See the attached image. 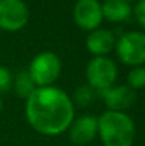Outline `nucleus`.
Segmentation results:
<instances>
[{
	"instance_id": "1",
	"label": "nucleus",
	"mask_w": 145,
	"mask_h": 146,
	"mask_svg": "<svg viewBox=\"0 0 145 146\" xmlns=\"http://www.w3.org/2000/svg\"><path fill=\"white\" fill-rule=\"evenodd\" d=\"M74 104L63 90L51 85L36 88L26 99L29 125L44 136L64 133L74 119Z\"/></svg>"
},
{
	"instance_id": "2",
	"label": "nucleus",
	"mask_w": 145,
	"mask_h": 146,
	"mask_svg": "<svg viewBox=\"0 0 145 146\" xmlns=\"http://www.w3.org/2000/svg\"><path fill=\"white\" fill-rule=\"evenodd\" d=\"M98 136L104 146H132L135 123L125 112L105 111L98 118Z\"/></svg>"
},
{
	"instance_id": "3",
	"label": "nucleus",
	"mask_w": 145,
	"mask_h": 146,
	"mask_svg": "<svg viewBox=\"0 0 145 146\" xmlns=\"http://www.w3.org/2000/svg\"><path fill=\"white\" fill-rule=\"evenodd\" d=\"M61 60L60 57L53 51H43L37 54L30 65H29V74L37 88L51 87L61 74Z\"/></svg>"
},
{
	"instance_id": "4",
	"label": "nucleus",
	"mask_w": 145,
	"mask_h": 146,
	"mask_svg": "<svg viewBox=\"0 0 145 146\" xmlns=\"http://www.w3.org/2000/svg\"><path fill=\"white\" fill-rule=\"evenodd\" d=\"M115 52L118 60L130 67H142L145 64V33L127 31L115 43Z\"/></svg>"
},
{
	"instance_id": "5",
	"label": "nucleus",
	"mask_w": 145,
	"mask_h": 146,
	"mask_svg": "<svg viewBox=\"0 0 145 146\" xmlns=\"http://www.w3.org/2000/svg\"><path fill=\"white\" fill-rule=\"evenodd\" d=\"M118 77L115 62L108 57H94L86 68L87 84L93 87L98 94L114 87Z\"/></svg>"
},
{
	"instance_id": "6",
	"label": "nucleus",
	"mask_w": 145,
	"mask_h": 146,
	"mask_svg": "<svg viewBox=\"0 0 145 146\" xmlns=\"http://www.w3.org/2000/svg\"><path fill=\"white\" fill-rule=\"evenodd\" d=\"M29 7L23 0H0V30L14 33L29 21Z\"/></svg>"
},
{
	"instance_id": "7",
	"label": "nucleus",
	"mask_w": 145,
	"mask_h": 146,
	"mask_svg": "<svg viewBox=\"0 0 145 146\" xmlns=\"http://www.w3.org/2000/svg\"><path fill=\"white\" fill-rule=\"evenodd\" d=\"M74 23L86 31H94L100 29L104 17L101 3L98 0H77L73 9Z\"/></svg>"
},
{
	"instance_id": "8",
	"label": "nucleus",
	"mask_w": 145,
	"mask_h": 146,
	"mask_svg": "<svg viewBox=\"0 0 145 146\" xmlns=\"http://www.w3.org/2000/svg\"><path fill=\"white\" fill-rule=\"evenodd\" d=\"M98 135V118L94 115H83L74 118L70 128L68 136L70 141L76 145H87L93 142Z\"/></svg>"
},
{
	"instance_id": "9",
	"label": "nucleus",
	"mask_w": 145,
	"mask_h": 146,
	"mask_svg": "<svg viewBox=\"0 0 145 146\" xmlns=\"http://www.w3.org/2000/svg\"><path fill=\"white\" fill-rule=\"evenodd\" d=\"M100 95L102 97L108 111L115 112H124L125 109L131 108L137 99L135 91L128 85H114Z\"/></svg>"
},
{
	"instance_id": "10",
	"label": "nucleus",
	"mask_w": 145,
	"mask_h": 146,
	"mask_svg": "<svg viewBox=\"0 0 145 146\" xmlns=\"http://www.w3.org/2000/svg\"><path fill=\"white\" fill-rule=\"evenodd\" d=\"M115 34L107 29H97L90 31L86 40L87 50L96 57H105L115 48Z\"/></svg>"
},
{
	"instance_id": "11",
	"label": "nucleus",
	"mask_w": 145,
	"mask_h": 146,
	"mask_svg": "<svg viewBox=\"0 0 145 146\" xmlns=\"http://www.w3.org/2000/svg\"><path fill=\"white\" fill-rule=\"evenodd\" d=\"M102 17L111 23L127 21L132 16V7L124 0H104L101 3Z\"/></svg>"
},
{
	"instance_id": "12",
	"label": "nucleus",
	"mask_w": 145,
	"mask_h": 146,
	"mask_svg": "<svg viewBox=\"0 0 145 146\" xmlns=\"http://www.w3.org/2000/svg\"><path fill=\"white\" fill-rule=\"evenodd\" d=\"M13 85H14V91H16L17 97L24 98V99H27L34 92V90L37 88L34 85V82H33V80H31V77H30L27 70L17 72V75H16V78L13 81Z\"/></svg>"
},
{
	"instance_id": "13",
	"label": "nucleus",
	"mask_w": 145,
	"mask_h": 146,
	"mask_svg": "<svg viewBox=\"0 0 145 146\" xmlns=\"http://www.w3.org/2000/svg\"><path fill=\"white\" fill-rule=\"evenodd\" d=\"M97 92L93 87H90L88 84H84V85H80L76 91H74V97H73V104L74 105H78L81 108H86V106H90L94 101H96Z\"/></svg>"
},
{
	"instance_id": "14",
	"label": "nucleus",
	"mask_w": 145,
	"mask_h": 146,
	"mask_svg": "<svg viewBox=\"0 0 145 146\" xmlns=\"http://www.w3.org/2000/svg\"><path fill=\"white\" fill-rule=\"evenodd\" d=\"M127 82L128 87L135 90H142L145 88V67H134L128 75H127Z\"/></svg>"
},
{
	"instance_id": "15",
	"label": "nucleus",
	"mask_w": 145,
	"mask_h": 146,
	"mask_svg": "<svg viewBox=\"0 0 145 146\" xmlns=\"http://www.w3.org/2000/svg\"><path fill=\"white\" fill-rule=\"evenodd\" d=\"M11 84H13V77L10 70L4 65H0V92L7 91L11 87Z\"/></svg>"
},
{
	"instance_id": "16",
	"label": "nucleus",
	"mask_w": 145,
	"mask_h": 146,
	"mask_svg": "<svg viewBox=\"0 0 145 146\" xmlns=\"http://www.w3.org/2000/svg\"><path fill=\"white\" fill-rule=\"evenodd\" d=\"M137 23L145 30V0H138L134 10H132Z\"/></svg>"
},
{
	"instance_id": "17",
	"label": "nucleus",
	"mask_w": 145,
	"mask_h": 146,
	"mask_svg": "<svg viewBox=\"0 0 145 146\" xmlns=\"http://www.w3.org/2000/svg\"><path fill=\"white\" fill-rule=\"evenodd\" d=\"M1 106H3V101H1V98H0V111H1Z\"/></svg>"
},
{
	"instance_id": "18",
	"label": "nucleus",
	"mask_w": 145,
	"mask_h": 146,
	"mask_svg": "<svg viewBox=\"0 0 145 146\" xmlns=\"http://www.w3.org/2000/svg\"><path fill=\"white\" fill-rule=\"evenodd\" d=\"M124 1H127V3H131V1H135V0H124Z\"/></svg>"
}]
</instances>
